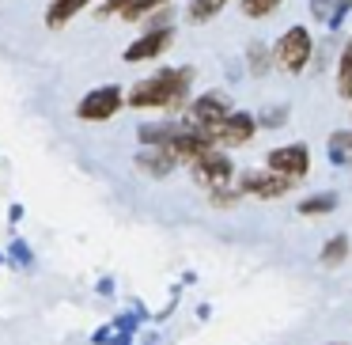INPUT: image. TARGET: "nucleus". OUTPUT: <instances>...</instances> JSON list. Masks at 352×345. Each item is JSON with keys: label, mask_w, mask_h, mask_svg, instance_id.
<instances>
[{"label": "nucleus", "mask_w": 352, "mask_h": 345, "mask_svg": "<svg viewBox=\"0 0 352 345\" xmlns=\"http://www.w3.org/2000/svg\"><path fill=\"white\" fill-rule=\"evenodd\" d=\"M190 80H193L190 69H160V72H152L148 80H140V84L125 95V103L137 107V110L178 107V103L186 99V92H190Z\"/></svg>", "instance_id": "obj_1"}, {"label": "nucleus", "mask_w": 352, "mask_h": 345, "mask_svg": "<svg viewBox=\"0 0 352 345\" xmlns=\"http://www.w3.org/2000/svg\"><path fill=\"white\" fill-rule=\"evenodd\" d=\"M311 54H314V39L307 27H288V31L280 34V42H276L273 50V61L280 65L284 72H303L307 65H311Z\"/></svg>", "instance_id": "obj_2"}, {"label": "nucleus", "mask_w": 352, "mask_h": 345, "mask_svg": "<svg viewBox=\"0 0 352 345\" xmlns=\"http://www.w3.org/2000/svg\"><path fill=\"white\" fill-rule=\"evenodd\" d=\"M122 103H125L122 87H118V84H102V87H95V92H87L84 99H80L76 114L84 118V122H110V118L122 110Z\"/></svg>", "instance_id": "obj_3"}, {"label": "nucleus", "mask_w": 352, "mask_h": 345, "mask_svg": "<svg viewBox=\"0 0 352 345\" xmlns=\"http://www.w3.org/2000/svg\"><path fill=\"white\" fill-rule=\"evenodd\" d=\"M170 42H175V27H170V23L148 27V31L140 34V39L133 42L129 50H125V65L155 61V57H163V54H167V50H170Z\"/></svg>", "instance_id": "obj_4"}, {"label": "nucleus", "mask_w": 352, "mask_h": 345, "mask_svg": "<svg viewBox=\"0 0 352 345\" xmlns=\"http://www.w3.org/2000/svg\"><path fill=\"white\" fill-rule=\"evenodd\" d=\"M231 114H235V110H231V99L223 92H201L197 99H193V107H190V118L197 125H205V129H212V137Z\"/></svg>", "instance_id": "obj_5"}, {"label": "nucleus", "mask_w": 352, "mask_h": 345, "mask_svg": "<svg viewBox=\"0 0 352 345\" xmlns=\"http://www.w3.org/2000/svg\"><path fill=\"white\" fill-rule=\"evenodd\" d=\"M269 171H276V175H288V178H303L307 171H311V148L303 145V140H296V145H280L269 152Z\"/></svg>", "instance_id": "obj_6"}, {"label": "nucleus", "mask_w": 352, "mask_h": 345, "mask_svg": "<svg viewBox=\"0 0 352 345\" xmlns=\"http://www.w3.org/2000/svg\"><path fill=\"white\" fill-rule=\"evenodd\" d=\"M296 186V178L276 175V171H243L239 175V190L254 194V198H284Z\"/></svg>", "instance_id": "obj_7"}, {"label": "nucleus", "mask_w": 352, "mask_h": 345, "mask_svg": "<svg viewBox=\"0 0 352 345\" xmlns=\"http://www.w3.org/2000/svg\"><path fill=\"white\" fill-rule=\"evenodd\" d=\"M231 175H235V167H231V160L223 152H205L197 163H193V182H201L205 190H220V186H231Z\"/></svg>", "instance_id": "obj_8"}, {"label": "nucleus", "mask_w": 352, "mask_h": 345, "mask_svg": "<svg viewBox=\"0 0 352 345\" xmlns=\"http://www.w3.org/2000/svg\"><path fill=\"white\" fill-rule=\"evenodd\" d=\"M254 129H258V118L254 114H246V110H235V114L228 118V122L216 129V145H223V148H239V145H246V140L254 137Z\"/></svg>", "instance_id": "obj_9"}, {"label": "nucleus", "mask_w": 352, "mask_h": 345, "mask_svg": "<svg viewBox=\"0 0 352 345\" xmlns=\"http://www.w3.org/2000/svg\"><path fill=\"white\" fill-rule=\"evenodd\" d=\"M133 163H137L148 178H167L170 171L178 167V156L170 152V148H144V152H137Z\"/></svg>", "instance_id": "obj_10"}, {"label": "nucleus", "mask_w": 352, "mask_h": 345, "mask_svg": "<svg viewBox=\"0 0 352 345\" xmlns=\"http://www.w3.org/2000/svg\"><path fill=\"white\" fill-rule=\"evenodd\" d=\"M87 4H91V0H54V4L46 8V27H50V31L65 27L72 16H80V12L87 8Z\"/></svg>", "instance_id": "obj_11"}, {"label": "nucleus", "mask_w": 352, "mask_h": 345, "mask_svg": "<svg viewBox=\"0 0 352 345\" xmlns=\"http://www.w3.org/2000/svg\"><path fill=\"white\" fill-rule=\"evenodd\" d=\"M326 156H329V163H337V167L352 163V129H337V133H329V140H326Z\"/></svg>", "instance_id": "obj_12"}, {"label": "nucleus", "mask_w": 352, "mask_h": 345, "mask_svg": "<svg viewBox=\"0 0 352 345\" xmlns=\"http://www.w3.org/2000/svg\"><path fill=\"white\" fill-rule=\"evenodd\" d=\"M333 209H337V194L326 190V194H311V198H303L296 213L299 216H329Z\"/></svg>", "instance_id": "obj_13"}, {"label": "nucleus", "mask_w": 352, "mask_h": 345, "mask_svg": "<svg viewBox=\"0 0 352 345\" xmlns=\"http://www.w3.org/2000/svg\"><path fill=\"white\" fill-rule=\"evenodd\" d=\"M228 8V0H190V8H186V19L190 23H208L212 16Z\"/></svg>", "instance_id": "obj_14"}, {"label": "nucleus", "mask_w": 352, "mask_h": 345, "mask_svg": "<svg viewBox=\"0 0 352 345\" xmlns=\"http://www.w3.org/2000/svg\"><path fill=\"white\" fill-rule=\"evenodd\" d=\"M311 16L322 19V23L329 27V31H337V27L344 23V12L337 8V0H311Z\"/></svg>", "instance_id": "obj_15"}, {"label": "nucleus", "mask_w": 352, "mask_h": 345, "mask_svg": "<svg viewBox=\"0 0 352 345\" xmlns=\"http://www.w3.org/2000/svg\"><path fill=\"white\" fill-rule=\"evenodd\" d=\"M337 95H341V99H352V39H349V46L341 50V61H337Z\"/></svg>", "instance_id": "obj_16"}, {"label": "nucleus", "mask_w": 352, "mask_h": 345, "mask_svg": "<svg viewBox=\"0 0 352 345\" xmlns=\"http://www.w3.org/2000/svg\"><path fill=\"white\" fill-rule=\"evenodd\" d=\"M318 258H322V266H326V269H337L344 258H349V236H333L326 247H322Z\"/></svg>", "instance_id": "obj_17"}, {"label": "nucleus", "mask_w": 352, "mask_h": 345, "mask_svg": "<svg viewBox=\"0 0 352 345\" xmlns=\"http://www.w3.org/2000/svg\"><path fill=\"white\" fill-rule=\"evenodd\" d=\"M170 0H133L129 8L122 12V19H129V23H137V19H144L148 12H160V8H167Z\"/></svg>", "instance_id": "obj_18"}, {"label": "nucleus", "mask_w": 352, "mask_h": 345, "mask_svg": "<svg viewBox=\"0 0 352 345\" xmlns=\"http://www.w3.org/2000/svg\"><path fill=\"white\" fill-rule=\"evenodd\" d=\"M284 0H243V16L250 19H261V16H273L276 8H280Z\"/></svg>", "instance_id": "obj_19"}, {"label": "nucleus", "mask_w": 352, "mask_h": 345, "mask_svg": "<svg viewBox=\"0 0 352 345\" xmlns=\"http://www.w3.org/2000/svg\"><path fill=\"white\" fill-rule=\"evenodd\" d=\"M288 122V107H269L258 114V125L261 129H280V125Z\"/></svg>", "instance_id": "obj_20"}, {"label": "nucleus", "mask_w": 352, "mask_h": 345, "mask_svg": "<svg viewBox=\"0 0 352 345\" xmlns=\"http://www.w3.org/2000/svg\"><path fill=\"white\" fill-rule=\"evenodd\" d=\"M8 254H12V262H16V266H23V269L34 266V254H31V247H27L23 239H16V243L8 247Z\"/></svg>", "instance_id": "obj_21"}, {"label": "nucleus", "mask_w": 352, "mask_h": 345, "mask_svg": "<svg viewBox=\"0 0 352 345\" xmlns=\"http://www.w3.org/2000/svg\"><path fill=\"white\" fill-rule=\"evenodd\" d=\"M250 72H254V76L269 72V50H265V46H258V42L250 46Z\"/></svg>", "instance_id": "obj_22"}, {"label": "nucleus", "mask_w": 352, "mask_h": 345, "mask_svg": "<svg viewBox=\"0 0 352 345\" xmlns=\"http://www.w3.org/2000/svg\"><path fill=\"white\" fill-rule=\"evenodd\" d=\"M235 201H239V190H231V186H220V190H212V205L228 209V205H235Z\"/></svg>", "instance_id": "obj_23"}, {"label": "nucleus", "mask_w": 352, "mask_h": 345, "mask_svg": "<svg viewBox=\"0 0 352 345\" xmlns=\"http://www.w3.org/2000/svg\"><path fill=\"white\" fill-rule=\"evenodd\" d=\"M129 4H133V0H102V4H99V16H114V12L122 16Z\"/></svg>", "instance_id": "obj_24"}, {"label": "nucleus", "mask_w": 352, "mask_h": 345, "mask_svg": "<svg viewBox=\"0 0 352 345\" xmlns=\"http://www.w3.org/2000/svg\"><path fill=\"white\" fill-rule=\"evenodd\" d=\"M114 330H122V334H133V330H137V315H122V319L114 322Z\"/></svg>", "instance_id": "obj_25"}, {"label": "nucleus", "mask_w": 352, "mask_h": 345, "mask_svg": "<svg viewBox=\"0 0 352 345\" xmlns=\"http://www.w3.org/2000/svg\"><path fill=\"white\" fill-rule=\"evenodd\" d=\"M337 8H341L344 16H349V12H352V0H337Z\"/></svg>", "instance_id": "obj_26"}, {"label": "nucleus", "mask_w": 352, "mask_h": 345, "mask_svg": "<svg viewBox=\"0 0 352 345\" xmlns=\"http://www.w3.org/2000/svg\"><path fill=\"white\" fill-rule=\"evenodd\" d=\"M329 345H344V342H329Z\"/></svg>", "instance_id": "obj_27"}, {"label": "nucleus", "mask_w": 352, "mask_h": 345, "mask_svg": "<svg viewBox=\"0 0 352 345\" xmlns=\"http://www.w3.org/2000/svg\"><path fill=\"white\" fill-rule=\"evenodd\" d=\"M148 345H155V342H152V337H148Z\"/></svg>", "instance_id": "obj_28"}]
</instances>
